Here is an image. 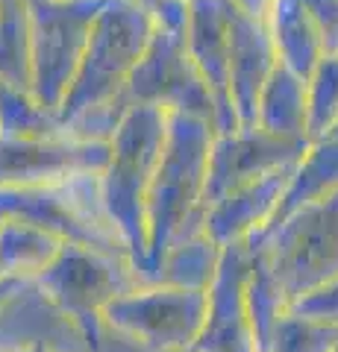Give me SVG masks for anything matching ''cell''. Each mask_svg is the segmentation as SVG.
<instances>
[{"label":"cell","instance_id":"obj_13","mask_svg":"<svg viewBox=\"0 0 338 352\" xmlns=\"http://www.w3.org/2000/svg\"><path fill=\"white\" fill-rule=\"evenodd\" d=\"M233 0H189V27L185 47L212 88L218 103V132L238 129V118L230 97V32H233Z\"/></svg>","mask_w":338,"mask_h":352},{"label":"cell","instance_id":"obj_17","mask_svg":"<svg viewBox=\"0 0 338 352\" xmlns=\"http://www.w3.org/2000/svg\"><path fill=\"white\" fill-rule=\"evenodd\" d=\"M221 258H224V247L209 232H200L194 238L177 241L162 256L150 282H165L191 291H209V285L218 276V267H221Z\"/></svg>","mask_w":338,"mask_h":352},{"label":"cell","instance_id":"obj_16","mask_svg":"<svg viewBox=\"0 0 338 352\" xmlns=\"http://www.w3.org/2000/svg\"><path fill=\"white\" fill-rule=\"evenodd\" d=\"M62 247L65 241L47 229L18 217H0V279H39Z\"/></svg>","mask_w":338,"mask_h":352},{"label":"cell","instance_id":"obj_18","mask_svg":"<svg viewBox=\"0 0 338 352\" xmlns=\"http://www.w3.org/2000/svg\"><path fill=\"white\" fill-rule=\"evenodd\" d=\"M65 135L62 115L47 109L30 88L0 80V138H53Z\"/></svg>","mask_w":338,"mask_h":352},{"label":"cell","instance_id":"obj_11","mask_svg":"<svg viewBox=\"0 0 338 352\" xmlns=\"http://www.w3.org/2000/svg\"><path fill=\"white\" fill-rule=\"evenodd\" d=\"M300 141H286L259 126H238L218 132L209 156V182H206V206L221 200L242 185H250L282 168H291L303 156Z\"/></svg>","mask_w":338,"mask_h":352},{"label":"cell","instance_id":"obj_12","mask_svg":"<svg viewBox=\"0 0 338 352\" xmlns=\"http://www.w3.org/2000/svg\"><path fill=\"white\" fill-rule=\"evenodd\" d=\"M250 244L224 247L218 276L209 285V314H206L198 352H262L247 305Z\"/></svg>","mask_w":338,"mask_h":352},{"label":"cell","instance_id":"obj_2","mask_svg":"<svg viewBox=\"0 0 338 352\" xmlns=\"http://www.w3.org/2000/svg\"><path fill=\"white\" fill-rule=\"evenodd\" d=\"M168 120L171 112L162 106H129L124 124L109 141L112 159L101 173L106 208L136 261L141 279H145L147 264V191L159 168L162 150H165Z\"/></svg>","mask_w":338,"mask_h":352},{"label":"cell","instance_id":"obj_14","mask_svg":"<svg viewBox=\"0 0 338 352\" xmlns=\"http://www.w3.org/2000/svg\"><path fill=\"white\" fill-rule=\"evenodd\" d=\"M279 68L268 21L253 18L235 6L230 32V97L238 126L256 124V106L268 80Z\"/></svg>","mask_w":338,"mask_h":352},{"label":"cell","instance_id":"obj_1","mask_svg":"<svg viewBox=\"0 0 338 352\" xmlns=\"http://www.w3.org/2000/svg\"><path fill=\"white\" fill-rule=\"evenodd\" d=\"M218 126L212 120L171 112L168 138L147 191V264L154 279L162 256L177 241L206 232V182Z\"/></svg>","mask_w":338,"mask_h":352},{"label":"cell","instance_id":"obj_8","mask_svg":"<svg viewBox=\"0 0 338 352\" xmlns=\"http://www.w3.org/2000/svg\"><path fill=\"white\" fill-rule=\"evenodd\" d=\"M127 100L129 103H147L162 106L177 115H194L203 120H212L218 126V103L212 88L206 85L200 71L185 47V32L156 27L138 68L127 82Z\"/></svg>","mask_w":338,"mask_h":352},{"label":"cell","instance_id":"obj_9","mask_svg":"<svg viewBox=\"0 0 338 352\" xmlns=\"http://www.w3.org/2000/svg\"><path fill=\"white\" fill-rule=\"evenodd\" d=\"M112 144L80 141L74 135L53 138H0V188L53 185L77 173H103Z\"/></svg>","mask_w":338,"mask_h":352},{"label":"cell","instance_id":"obj_6","mask_svg":"<svg viewBox=\"0 0 338 352\" xmlns=\"http://www.w3.org/2000/svg\"><path fill=\"white\" fill-rule=\"evenodd\" d=\"M32 30V94L59 112L83 65L92 27L109 0H27Z\"/></svg>","mask_w":338,"mask_h":352},{"label":"cell","instance_id":"obj_19","mask_svg":"<svg viewBox=\"0 0 338 352\" xmlns=\"http://www.w3.org/2000/svg\"><path fill=\"white\" fill-rule=\"evenodd\" d=\"M0 80L32 91V30L27 0L0 3Z\"/></svg>","mask_w":338,"mask_h":352},{"label":"cell","instance_id":"obj_20","mask_svg":"<svg viewBox=\"0 0 338 352\" xmlns=\"http://www.w3.org/2000/svg\"><path fill=\"white\" fill-rule=\"evenodd\" d=\"M233 3H235L238 9H242V12H247V15H253V18L268 21L271 9L277 6V0H233Z\"/></svg>","mask_w":338,"mask_h":352},{"label":"cell","instance_id":"obj_7","mask_svg":"<svg viewBox=\"0 0 338 352\" xmlns=\"http://www.w3.org/2000/svg\"><path fill=\"white\" fill-rule=\"evenodd\" d=\"M36 282L62 311H68L85 329L92 344V338L103 326L106 305L145 279H141L136 261L127 256L92 250L83 244H65L56 261Z\"/></svg>","mask_w":338,"mask_h":352},{"label":"cell","instance_id":"obj_21","mask_svg":"<svg viewBox=\"0 0 338 352\" xmlns=\"http://www.w3.org/2000/svg\"><path fill=\"white\" fill-rule=\"evenodd\" d=\"M15 285H18V279H0V300H3V296L15 288Z\"/></svg>","mask_w":338,"mask_h":352},{"label":"cell","instance_id":"obj_23","mask_svg":"<svg viewBox=\"0 0 338 352\" xmlns=\"http://www.w3.org/2000/svg\"><path fill=\"white\" fill-rule=\"evenodd\" d=\"M189 352H198V349H189Z\"/></svg>","mask_w":338,"mask_h":352},{"label":"cell","instance_id":"obj_5","mask_svg":"<svg viewBox=\"0 0 338 352\" xmlns=\"http://www.w3.org/2000/svg\"><path fill=\"white\" fill-rule=\"evenodd\" d=\"M206 314L209 291L141 282L106 305L103 323L147 352H189L203 335Z\"/></svg>","mask_w":338,"mask_h":352},{"label":"cell","instance_id":"obj_15","mask_svg":"<svg viewBox=\"0 0 338 352\" xmlns=\"http://www.w3.org/2000/svg\"><path fill=\"white\" fill-rule=\"evenodd\" d=\"M294 164L271 176H262V179L250 185H242V188L224 194L221 200L209 203L206 206V232L221 247L253 241L262 232H268L271 223L277 220Z\"/></svg>","mask_w":338,"mask_h":352},{"label":"cell","instance_id":"obj_24","mask_svg":"<svg viewBox=\"0 0 338 352\" xmlns=\"http://www.w3.org/2000/svg\"><path fill=\"white\" fill-rule=\"evenodd\" d=\"M0 3H3V0H0Z\"/></svg>","mask_w":338,"mask_h":352},{"label":"cell","instance_id":"obj_22","mask_svg":"<svg viewBox=\"0 0 338 352\" xmlns=\"http://www.w3.org/2000/svg\"><path fill=\"white\" fill-rule=\"evenodd\" d=\"M27 352H41V349H27Z\"/></svg>","mask_w":338,"mask_h":352},{"label":"cell","instance_id":"obj_3","mask_svg":"<svg viewBox=\"0 0 338 352\" xmlns=\"http://www.w3.org/2000/svg\"><path fill=\"white\" fill-rule=\"evenodd\" d=\"M156 27L154 12L138 0H109L94 21L77 80L59 109L62 124L92 106L127 97V82L138 68Z\"/></svg>","mask_w":338,"mask_h":352},{"label":"cell","instance_id":"obj_10","mask_svg":"<svg viewBox=\"0 0 338 352\" xmlns=\"http://www.w3.org/2000/svg\"><path fill=\"white\" fill-rule=\"evenodd\" d=\"M92 352L85 329L41 291L36 279L18 282L0 300V352Z\"/></svg>","mask_w":338,"mask_h":352},{"label":"cell","instance_id":"obj_4","mask_svg":"<svg viewBox=\"0 0 338 352\" xmlns=\"http://www.w3.org/2000/svg\"><path fill=\"white\" fill-rule=\"evenodd\" d=\"M0 217L36 223L65 244H83L133 258L106 208L101 173H77L53 185L0 188Z\"/></svg>","mask_w":338,"mask_h":352}]
</instances>
